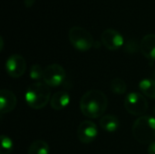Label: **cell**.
Segmentation results:
<instances>
[{"label":"cell","instance_id":"obj_1","mask_svg":"<svg viewBox=\"0 0 155 154\" xmlns=\"http://www.w3.org/2000/svg\"><path fill=\"white\" fill-rule=\"evenodd\" d=\"M108 106V98L100 90H90L86 92L80 100V110L82 113L91 119L99 118L105 113Z\"/></svg>","mask_w":155,"mask_h":154},{"label":"cell","instance_id":"obj_2","mask_svg":"<svg viewBox=\"0 0 155 154\" xmlns=\"http://www.w3.org/2000/svg\"><path fill=\"white\" fill-rule=\"evenodd\" d=\"M25 99L30 108L35 110L43 109L51 100L50 88L45 83H34L26 89Z\"/></svg>","mask_w":155,"mask_h":154},{"label":"cell","instance_id":"obj_3","mask_svg":"<svg viewBox=\"0 0 155 154\" xmlns=\"http://www.w3.org/2000/svg\"><path fill=\"white\" fill-rule=\"evenodd\" d=\"M133 135L140 143H152L155 141V117L143 115L139 117L133 125Z\"/></svg>","mask_w":155,"mask_h":154},{"label":"cell","instance_id":"obj_4","mask_svg":"<svg viewBox=\"0 0 155 154\" xmlns=\"http://www.w3.org/2000/svg\"><path fill=\"white\" fill-rule=\"evenodd\" d=\"M68 38L71 44L80 52H86L90 50L94 44V37L90 32L78 25L70 28L68 32Z\"/></svg>","mask_w":155,"mask_h":154},{"label":"cell","instance_id":"obj_5","mask_svg":"<svg viewBox=\"0 0 155 154\" xmlns=\"http://www.w3.org/2000/svg\"><path fill=\"white\" fill-rule=\"evenodd\" d=\"M126 111L135 116H143L148 110V102L143 94L133 92L128 93L124 99Z\"/></svg>","mask_w":155,"mask_h":154},{"label":"cell","instance_id":"obj_6","mask_svg":"<svg viewBox=\"0 0 155 154\" xmlns=\"http://www.w3.org/2000/svg\"><path fill=\"white\" fill-rule=\"evenodd\" d=\"M66 74L64 67L58 64L47 65L44 71V83L49 87L60 86L65 80Z\"/></svg>","mask_w":155,"mask_h":154},{"label":"cell","instance_id":"obj_7","mask_svg":"<svg viewBox=\"0 0 155 154\" xmlns=\"http://www.w3.org/2000/svg\"><path fill=\"white\" fill-rule=\"evenodd\" d=\"M5 71L12 78H19L26 71V62L20 54H12L5 61Z\"/></svg>","mask_w":155,"mask_h":154},{"label":"cell","instance_id":"obj_8","mask_svg":"<svg viewBox=\"0 0 155 154\" xmlns=\"http://www.w3.org/2000/svg\"><path fill=\"white\" fill-rule=\"evenodd\" d=\"M98 135V128L92 121L82 122L77 128V138L84 144L93 143Z\"/></svg>","mask_w":155,"mask_h":154},{"label":"cell","instance_id":"obj_9","mask_svg":"<svg viewBox=\"0 0 155 154\" xmlns=\"http://www.w3.org/2000/svg\"><path fill=\"white\" fill-rule=\"evenodd\" d=\"M103 44L111 51H115L121 48L124 44V36L122 34L114 29H105L101 34Z\"/></svg>","mask_w":155,"mask_h":154},{"label":"cell","instance_id":"obj_10","mask_svg":"<svg viewBox=\"0 0 155 154\" xmlns=\"http://www.w3.org/2000/svg\"><path fill=\"white\" fill-rule=\"evenodd\" d=\"M17 99L14 93L7 89L0 91V112L1 114L11 113L16 106Z\"/></svg>","mask_w":155,"mask_h":154},{"label":"cell","instance_id":"obj_11","mask_svg":"<svg viewBox=\"0 0 155 154\" xmlns=\"http://www.w3.org/2000/svg\"><path fill=\"white\" fill-rule=\"evenodd\" d=\"M142 54L149 60L155 61V34H148L144 35L140 43Z\"/></svg>","mask_w":155,"mask_h":154},{"label":"cell","instance_id":"obj_12","mask_svg":"<svg viewBox=\"0 0 155 154\" xmlns=\"http://www.w3.org/2000/svg\"><path fill=\"white\" fill-rule=\"evenodd\" d=\"M70 103V95L67 92L59 91L54 93L50 100L51 107L55 111L64 110L68 106Z\"/></svg>","mask_w":155,"mask_h":154},{"label":"cell","instance_id":"obj_13","mask_svg":"<svg viewBox=\"0 0 155 154\" xmlns=\"http://www.w3.org/2000/svg\"><path fill=\"white\" fill-rule=\"evenodd\" d=\"M100 126L104 131L113 133L118 130L120 126V122L119 119L114 115H104L102 116L100 120Z\"/></svg>","mask_w":155,"mask_h":154},{"label":"cell","instance_id":"obj_14","mask_svg":"<svg viewBox=\"0 0 155 154\" xmlns=\"http://www.w3.org/2000/svg\"><path fill=\"white\" fill-rule=\"evenodd\" d=\"M50 147L44 140H36L28 148V154H49Z\"/></svg>","mask_w":155,"mask_h":154},{"label":"cell","instance_id":"obj_15","mask_svg":"<svg viewBox=\"0 0 155 154\" xmlns=\"http://www.w3.org/2000/svg\"><path fill=\"white\" fill-rule=\"evenodd\" d=\"M139 89L143 95L155 99V81L152 79H143L139 83Z\"/></svg>","mask_w":155,"mask_h":154},{"label":"cell","instance_id":"obj_16","mask_svg":"<svg viewBox=\"0 0 155 154\" xmlns=\"http://www.w3.org/2000/svg\"><path fill=\"white\" fill-rule=\"evenodd\" d=\"M110 87L111 90L114 93L118 94V95H122L124 93H125L126 90H127V85L126 83L121 79V78H114L111 81L110 84Z\"/></svg>","mask_w":155,"mask_h":154},{"label":"cell","instance_id":"obj_17","mask_svg":"<svg viewBox=\"0 0 155 154\" xmlns=\"http://www.w3.org/2000/svg\"><path fill=\"white\" fill-rule=\"evenodd\" d=\"M14 148L13 141L6 135L1 136V153L0 154H10Z\"/></svg>","mask_w":155,"mask_h":154},{"label":"cell","instance_id":"obj_18","mask_svg":"<svg viewBox=\"0 0 155 154\" xmlns=\"http://www.w3.org/2000/svg\"><path fill=\"white\" fill-rule=\"evenodd\" d=\"M44 71L45 69H43L41 65L33 64L29 70V76L34 81H39L44 77Z\"/></svg>","mask_w":155,"mask_h":154},{"label":"cell","instance_id":"obj_19","mask_svg":"<svg viewBox=\"0 0 155 154\" xmlns=\"http://www.w3.org/2000/svg\"><path fill=\"white\" fill-rule=\"evenodd\" d=\"M148 154H155V141L150 143L148 147Z\"/></svg>","mask_w":155,"mask_h":154},{"label":"cell","instance_id":"obj_20","mask_svg":"<svg viewBox=\"0 0 155 154\" xmlns=\"http://www.w3.org/2000/svg\"><path fill=\"white\" fill-rule=\"evenodd\" d=\"M35 2V0H24V4H25V7H27V8L33 6Z\"/></svg>","mask_w":155,"mask_h":154},{"label":"cell","instance_id":"obj_21","mask_svg":"<svg viewBox=\"0 0 155 154\" xmlns=\"http://www.w3.org/2000/svg\"><path fill=\"white\" fill-rule=\"evenodd\" d=\"M0 43H1V46H0V50L2 51V50H3V47H4V40H3V37H2V36L0 37Z\"/></svg>","mask_w":155,"mask_h":154},{"label":"cell","instance_id":"obj_22","mask_svg":"<svg viewBox=\"0 0 155 154\" xmlns=\"http://www.w3.org/2000/svg\"><path fill=\"white\" fill-rule=\"evenodd\" d=\"M154 114H155V107H154Z\"/></svg>","mask_w":155,"mask_h":154},{"label":"cell","instance_id":"obj_23","mask_svg":"<svg viewBox=\"0 0 155 154\" xmlns=\"http://www.w3.org/2000/svg\"><path fill=\"white\" fill-rule=\"evenodd\" d=\"M154 73H155V70H154Z\"/></svg>","mask_w":155,"mask_h":154}]
</instances>
